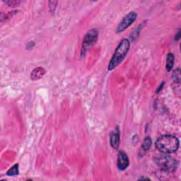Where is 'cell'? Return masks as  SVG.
Returning a JSON list of instances; mask_svg holds the SVG:
<instances>
[{
    "instance_id": "obj_3",
    "label": "cell",
    "mask_w": 181,
    "mask_h": 181,
    "mask_svg": "<svg viewBox=\"0 0 181 181\" xmlns=\"http://www.w3.org/2000/svg\"><path fill=\"white\" fill-rule=\"evenodd\" d=\"M154 162L158 167L167 172H174L178 166L177 161L167 153L157 156L154 158Z\"/></svg>"
},
{
    "instance_id": "obj_10",
    "label": "cell",
    "mask_w": 181,
    "mask_h": 181,
    "mask_svg": "<svg viewBox=\"0 0 181 181\" xmlns=\"http://www.w3.org/2000/svg\"><path fill=\"white\" fill-rule=\"evenodd\" d=\"M152 139L150 137H147L144 140V142L142 144V149L144 151V152H147L150 149L151 147H152Z\"/></svg>"
},
{
    "instance_id": "obj_6",
    "label": "cell",
    "mask_w": 181,
    "mask_h": 181,
    "mask_svg": "<svg viewBox=\"0 0 181 181\" xmlns=\"http://www.w3.org/2000/svg\"><path fill=\"white\" fill-rule=\"evenodd\" d=\"M129 164H130V161H129L127 155L123 151H120L118 155V168L123 171L127 169Z\"/></svg>"
},
{
    "instance_id": "obj_18",
    "label": "cell",
    "mask_w": 181,
    "mask_h": 181,
    "mask_svg": "<svg viewBox=\"0 0 181 181\" xmlns=\"http://www.w3.org/2000/svg\"><path fill=\"white\" fill-rule=\"evenodd\" d=\"M150 180L149 178H141L138 180Z\"/></svg>"
},
{
    "instance_id": "obj_2",
    "label": "cell",
    "mask_w": 181,
    "mask_h": 181,
    "mask_svg": "<svg viewBox=\"0 0 181 181\" xmlns=\"http://www.w3.org/2000/svg\"><path fill=\"white\" fill-rule=\"evenodd\" d=\"M130 48V42L127 38L123 39L120 44L118 45L117 48L115 49V53L113 54V56L110 63L108 64V69L109 71L113 70L116 67H118L120 64L123 59L127 55L129 50Z\"/></svg>"
},
{
    "instance_id": "obj_14",
    "label": "cell",
    "mask_w": 181,
    "mask_h": 181,
    "mask_svg": "<svg viewBox=\"0 0 181 181\" xmlns=\"http://www.w3.org/2000/svg\"><path fill=\"white\" fill-rule=\"evenodd\" d=\"M49 4V7H50V10L52 12H54V10H55L56 7H57V4H58V2L56 1H50L48 2Z\"/></svg>"
},
{
    "instance_id": "obj_17",
    "label": "cell",
    "mask_w": 181,
    "mask_h": 181,
    "mask_svg": "<svg viewBox=\"0 0 181 181\" xmlns=\"http://www.w3.org/2000/svg\"><path fill=\"white\" fill-rule=\"evenodd\" d=\"M163 84H164V82H163L162 84H161L160 86H159V88H157V93L160 92L161 90H162V88H163Z\"/></svg>"
},
{
    "instance_id": "obj_8",
    "label": "cell",
    "mask_w": 181,
    "mask_h": 181,
    "mask_svg": "<svg viewBox=\"0 0 181 181\" xmlns=\"http://www.w3.org/2000/svg\"><path fill=\"white\" fill-rule=\"evenodd\" d=\"M46 71L45 70L43 67H36L35 69H33V71L31 72V78L32 80H38V79H41L45 75Z\"/></svg>"
},
{
    "instance_id": "obj_16",
    "label": "cell",
    "mask_w": 181,
    "mask_h": 181,
    "mask_svg": "<svg viewBox=\"0 0 181 181\" xmlns=\"http://www.w3.org/2000/svg\"><path fill=\"white\" fill-rule=\"evenodd\" d=\"M181 37V31L180 30L178 31V33L175 34V41H179L180 38Z\"/></svg>"
},
{
    "instance_id": "obj_9",
    "label": "cell",
    "mask_w": 181,
    "mask_h": 181,
    "mask_svg": "<svg viewBox=\"0 0 181 181\" xmlns=\"http://www.w3.org/2000/svg\"><path fill=\"white\" fill-rule=\"evenodd\" d=\"M173 64H174V55L172 53H168L166 59V69L167 71L171 70Z\"/></svg>"
},
{
    "instance_id": "obj_1",
    "label": "cell",
    "mask_w": 181,
    "mask_h": 181,
    "mask_svg": "<svg viewBox=\"0 0 181 181\" xmlns=\"http://www.w3.org/2000/svg\"><path fill=\"white\" fill-rule=\"evenodd\" d=\"M155 146L158 150L163 153H172L179 148V140L174 135H164L157 139Z\"/></svg>"
},
{
    "instance_id": "obj_15",
    "label": "cell",
    "mask_w": 181,
    "mask_h": 181,
    "mask_svg": "<svg viewBox=\"0 0 181 181\" xmlns=\"http://www.w3.org/2000/svg\"><path fill=\"white\" fill-rule=\"evenodd\" d=\"M34 46H35V43H33V42H30V43L27 44L26 48L28 50H31Z\"/></svg>"
},
{
    "instance_id": "obj_13",
    "label": "cell",
    "mask_w": 181,
    "mask_h": 181,
    "mask_svg": "<svg viewBox=\"0 0 181 181\" xmlns=\"http://www.w3.org/2000/svg\"><path fill=\"white\" fill-rule=\"evenodd\" d=\"M4 2L9 6H19V4L21 3L20 1H16V0H9V1H4Z\"/></svg>"
},
{
    "instance_id": "obj_5",
    "label": "cell",
    "mask_w": 181,
    "mask_h": 181,
    "mask_svg": "<svg viewBox=\"0 0 181 181\" xmlns=\"http://www.w3.org/2000/svg\"><path fill=\"white\" fill-rule=\"evenodd\" d=\"M137 17V14L135 11H132L130 13L127 14L126 16L122 19L120 23L118 24V26L116 28V33H121L127 29L129 26H131Z\"/></svg>"
},
{
    "instance_id": "obj_7",
    "label": "cell",
    "mask_w": 181,
    "mask_h": 181,
    "mask_svg": "<svg viewBox=\"0 0 181 181\" xmlns=\"http://www.w3.org/2000/svg\"><path fill=\"white\" fill-rule=\"evenodd\" d=\"M120 129L118 126L115 127V130L112 131L110 135V146L115 149H117L120 145Z\"/></svg>"
},
{
    "instance_id": "obj_11",
    "label": "cell",
    "mask_w": 181,
    "mask_h": 181,
    "mask_svg": "<svg viewBox=\"0 0 181 181\" xmlns=\"http://www.w3.org/2000/svg\"><path fill=\"white\" fill-rule=\"evenodd\" d=\"M19 164L16 163L6 172V175L8 176H16L19 175Z\"/></svg>"
},
{
    "instance_id": "obj_4",
    "label": "cell",
    "mask_w": 181,
    "mask_h": 181,
    "mask_svg": "<svg viewBox=\"0 0 181 181\" xmlns=\"http://www.w3.org/2000/svg\"><path fill=\"white\" fill-rule=\"evenodd\" d=\"M98 37V31L97 29L93 28L87 32L86 36H84L82 49H81V56H84L86 54L88 48L92 47L96 43Z\"/></svg>"
},
{
    "instance_id": "obj_12",
    "label": "cell",
    "mask_w": 181,
    "mask_h": 181,
    "mask_svg": "<svg viewBox=\"0 0 181 181\" xmlns=\"http://www.w3.org/2000/svg\"><path fill=\"white\" fill-rule=\"evenodd\" d=\"M173 79L175 82L179 83L180 81V69L178 68L176 70H175L173 71Z\"/></svg>"
}]
</instances>
